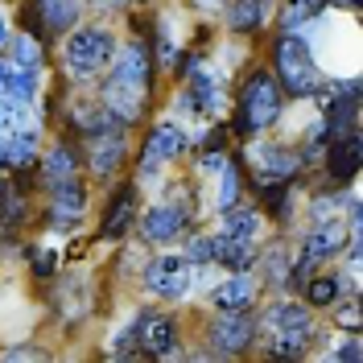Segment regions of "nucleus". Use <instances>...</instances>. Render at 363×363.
<instances>
[{
    "label": "nucleus",
    "instance_id": "9b49d317",
    "mask_svg": "<svg viewBox=\"0 0 363 363\" xmlns=\"http://www.w3.org/2000/svg\"><path fill=\"white\" fill-rule=\"evenodd\" d=\"M140 99H145V91L128 87V83H120V79H108V83H104V99H99V104H104V108L120 120V124H133L136 116L145 112V104H140Z\"/></svg>",
    "mask_w": 363,
    "mask_h": 363
},
{
    "label": "nucleus",
    "instance_id": "b1692460",
    "mask_svg": "<svg viewBox=\"0 0 363 363\" xmlns=\"http://www.w3.org/2000/svg\"><path fill=\"white\" fill-rule=\"evenodd\" d=\"M38 9H42L45 29H54V33L70 29L74 17H79V4H74V0H38Z\"/></svg>",
    "mask_w": 363,
    "mask_h": 363
},
{
    "label": "nucleus",
    "instance_id": "6e6552de",
    "mask_svg": "<svg viewBox=\"0 0 363 363\" xmlns=\"http://www.w3.org/2000/svg\"><path fill=\"white\" fill-rule=\"evenodd\" d=\"M108 79H120V83H128V87L145 91L149 87V79H153V58H149V45L145 42H128L120 50V58H116V67Z\"/></svg>",
    "mask_w": 363,
    "mask_h": 363
},
{
    "label": "nucleus",
    "instance_id": "dca6fc26",
    "mask_svg": "<svg viewBox=\"0 0 363 363\" xmlns=\"http://www.w3.org/2000/svg\"><path fill=\"white\" fill-rule=\"evenodd\" d=\"M83 211H87V190H83V182H58L54 186V223H74V219H83Z\"/></svg>",
    "mask_w": 363,
    "mask_h": 363
},
{
    "label": "nucleus",
    "instance_id": "7c9ffc66",
    "mask_svg": "<svg viewBox=\"0 0 363 363\" xmlns=\"http://www.w3.org/2000/svg\"><path fill=\"white\" fill-rule=\"evenodd\" d=\"M339 322L347 330H359V301H351L347 310H339Z\"/></svg>",
    "mask_w": 363,
    "mask_h": 363
},
{
    "label": "nucleus",
    "instance_id": "e433bc0d",
    "mask_svg": "<svg viewBox=\"0 0 363 363\" xmlns=\"http://www.w3.org/2000/svg\"><path fill=\"white\" fill-rule=\"evenodd\" d=\"M95 9H124V4H133V0H91Z\"/></svg>",
    "mask_w": 363,
    "mask_h": 363
},
{
    "label": "nucleus",
    "instance_id": "72a5a7b5",
    "mask_svg": "<svg viewBox=\"0 0 363 363\" xmlns=\"http://www.w3.org/2000/svg\"><path fill=\"white\" fill-rule=\"evenodd\" d=\"M33 272H42V277H50V272H54V256H50V252H42V256L33 260Z\"/></svg>",
    "mask_w": 363,
    "mask_h": 363
},
{
    "label": "nucleus",
    "instance_id": "6ab92c4d",
    "mask_svg": "<svg viewBox=\"0 0 363 363\" xmlns=\"http://www.w3.org/2000/svg\"><path fill=\"white\" fill-rule=\"evenodd\" d=\"M223 235L240 240V244H256L260 240V215L244 211V206H227L223 211Z\"/></svg>",
    "mask_w": 363,
    "mask_h": 363
},
{
    "label": "nucleus",
    "instance_id": "4468645a",
    "mask_svg": "<svg viewBox=\"0 0 363 363\" xmlns=\"http://www.w3.org/2000/svg\"><path fill=\"white\" fill-rule=\"evenodd\" d=\"M182 227H186V211H182L178 203H161L145 215V240H153V244L178 240Z\"/></svg>",
    "mask_w": 363,
    "mask_h": 363
},
{
    "label": "nucleus",
    "instance_id": "9d476101",
    "mask_svg": "<svg viewBox=\"0 0 363 363\" xmlns=\"http://www.w3.org/2000/svg\"><path fill=\"white\" fill-rule=\"evenodd\" d=\"M182 133L174 128V124H157L153 133L145 136V153H140V174L149 178V174H157L161 161H174L182 153Z\"/></svg>",
    "mask_w": 363,
    "mask_h": 363
},
{
    "label": "nucleus",
    "instance_id": "1a4fd4ad",
    "mask_svg": "<svg viewBox=\"0 0 363 363\" xmlns=\"http://www.w3.org/2000/svg\"><path fill=\"white\" fill-rule=\"evenodd\" d=\"M133 219H136V186H133V182H124V186L112 194L108 211H104L99 235H104V240H124V235H128V227H133Z\"/></svg>",
    "mask_w": 363,
    "mask_h": 363
},
{
    "label": "nucleus",
    "instance_id": "0eeeda50",
    "mask_svg": "<svg viewBox=\"0 0 363 363\" xmlns=\"http://www.w3.org/2000/svg\"><path fill=\"white\" fill-rule=\"evenodd\" d=\"M145 281H149V289L157 297L178 301V297L190 289V269H186L182 256H161V260H153V264L145 269Z\"/></svg>",
    "mask_w": 363,
    "mask_h": 363
},
{
    "label": "nucleus",
    "instance_id": "39448f33",
    "mask_svg": "<svg viewBox=\"0 0 363 363\" xmlns=\"http://www.w3.org/2000/svg\"><path fill=\"white\" fill-rule=\"evenodd\" d=\"M256 339V322L248 318V310H223L211 326V347L223 351V355H240L248 351Z\"/></svg>",
    "mask_w": 363,
    "mask_h": 363
},
{
    "label": "nucleus",
    "instance_id": "c85d7f7f",
    "mask_svg": "<svg viewBox=\"0 0 363 363\" xmlns=\"http://www.w3.org/2000/svg\"><path fill=\"white\" fill-rule=\"evenodd\" d=\"M17 62H21L25 70L42 62V45H38V38H29V33H25V38H17Z\"/></svg>",
    "mask_w": 363,
    "mask_h": 363
},
{
    "label": "nucleus",
    "instance_id": "4c0bfd02",
    "mask_svg": "<svg viewBox=\"0 0 363 363\" xmlns=\"http://www.w3.org/2000/svg\"><path fill=\"white\" fill-rule=\"evenodd\" d=\"M4 42H9V29H4V17H0V50H4Z\"/></svg>",
    "mask_w": 363,
    "mask_h": 363
},
{
    "label": "nucleus",
    "instance_id": "ddd939ff",
    "mask_svg": "<svg viewBox=\"0 0 363 363\" xmlns=\"http://www.w3.org/2000/svg\"><path fill=\"white\" fill-rule=\"evenodd\" d=\"M326 169L335 182H351L359 174V133H342L330 140V157H326Z\"/></svg>",
    "mask_w": 363,
    "mask_h": 363
},
{
    "label": "nucleus",
    "instance_id": "2f4dec72",
    "mask_svg": "<svg viewBox=\"0 0 363 363\" xmlns=\"http://www.w3.org/2000/svg\"><path fill=\"white\" fill-rule=\"evenodd\" d=\"M269 277L272 281H285V252H269Z\"/></svg>",
    "mask_w": 363,
    "mask_h": 363
},
{
    "label": "nucleus",
    "instance_id": "c756f323",
    "mask_svg": "<svg viewBox=\"0 0 363 363\" xmlns=\"http://www.w3.org/2000/svg\"><path fill=\"white\" fill-rule=\"evenodd\" d=\"M190 260H194V264L215 260V235H194V240H190Z\"/></svg>",
    "mask_w": 363,
    "mask_h": 363
},
{
    "label": "nucleus",
    "instance_id": "f704fd0d",
    "mask_svg": "<svg viewBox=\"0 0 363 363\" xmlns=\"http://www.w3.org/2000/svg\"><path fill=\"white\" fill-rule=\"evenodd\" d=\"M203 169H206V174H219V169H223V153H206Z\"/></svg>",
    "mask_w": 363,
    "mask_h": 363
},
{
    "label": "nucleus",
    "instance_id": "393cba45",
    "mask_svg": "<svg viewBox=\"0 0 363 363\" xmlns=\"http://www.w3.org/2000/svg\"><path fill=\"white\" fill-rule=\"evenodd\" d=\"M339 277H310V281H306V301H310V306H318V310H322V306H335V301H339Z\"/></svg>",
    "mask_w": 363,
    "mask_h": 363
},
{
    "label": "nucleus",
    "instance_id": "f03ea898",
    "mask_svg": "<svg viewBox=\"0 0 363 363\" xmlns=\"http://www.w3.org/2000/svg\"><path fill=\"white\" fill-rule=\"evenodd\" d=\"M281 83L269 70H256L244 91H240V133H256V128H269L272 120L281 116Z\"/></svg>",
    "mask_w": 363,
    "mask_h": 363
},
{
    "label": "nucleus",
    "instance_id": "2eb2a0df",
    "mask_svg": "<svg viewBox=\"0 0 363 363\" xmlns=\"http://www.w3.org/2000/svg\"><path fill=\"white\" fill-rule=\"evenodd\" d=\"M347 244V231L339 227V219H322V223L306 235V260H326V256H339Z\"/></svg>",
    "mask_w": 363,
    "mask_h": 363
},
{
    "label": "nucleus",
    "instance_id": "c9c22d12",
    "mask_svg": "<svg viewBox=\"0 0 363 363\" xmlns=\"http://www.w3.org/2000/svg\"><path fill=\"white\" fill-rule=\"evenodd\" d=\"M339 359H347V363H359V342H347L339 351Z\"/></svg>",
    "mask_w": 363,
    "mask_h": 363
},
{
    "label": "nucleus",
    "instance_id": "20e7f679",
    "mask_svg": "<svg viewBox=\"0 0 363 363\" xmlns=\"http://www.w3.org/2000/svg\"><path fill=\"white\" fill-rule=\"evenodd\" d=\"M133 339L136 347L145 351V355H157V359H169L174 351H178V326H174V318L165 314H140L133 326Z\"/></svg>",
    "mask_w": 363,
    "mask_h": 363
},
{
    "label": "nucleus",
    "instance_id": "4be33fe9",
    "mask_svg": "<svg viewBox=\"0 0 363 363\" xmlns=\"http://www.w3.org/2000/svg\"><path fill=\"white\" fill-rule=\"evenodd\" d=\"M306 347H310V326H281L272 335V355L297 359V355H306Z\"/></svg>",
    "mask_w": 363,
    "mask_h": 363
},
{
    "label": "nucleus",
    "instance_id": "cd10ccee",
    "mask_svg": "<svg viewBox=\"0 0 363 363\" xmlns=\"http://www.w3.org/2000/svg\"><path fill=\"white\" fill-rule=\"evenodd\" d=\"M235 199H240V165H227L223 169V186H219V211L235 206Z\"/></svg>",
    "mask_w": 363,
    "mask_h": 363
},
{
    "label": "nucleus",
    "instance_id": "f3484780",
    "mask_svg": "<svg viewBox=\"0 0 363 363\" xmlns=\"http://www.w3.org/2000/svg\"><path fill=\"white\" fill-rule=\"evenodd\" d=\"M252 301H256V281L244 277V272H235L231 281H223L215 289V306L219 310H252Z\"/></svg>",
    "mask_w": 363,
    "mask_h": 363
},
{
    "label": "nucleus",
    "instance_id": "f257e3e1",
    "mask_svg": "<svg viewBox=\"0 0 363 363\" xmlns=\"http://www.w3.org/2000/svg\"><path fill=\"white\" fill-rule=\"evenodd\" d=\"M272 62H277V83L289 91V95H310V91H314L318 67H314V54H310L306 38H297V33L277 38Z\"/></svg>",
    "mask_w": 363,
    "mask_h": 363
},
{
    "label": "nucleus",
    "instance_id": "bb28decb",
    "mask_svg": "<svg viewBox=\"0 0 363 363\" xmlns=\"http://www.w3.org/2000/svg\"><path fill=\"white\" fill-rule=\"evenodd\" d=\"M326 4H330V0H289V9H285V17H281V21H285V29H294V25L310 21L314 13H322Z\"/></svg>",
    "mask_w": 363,
    "mask_h": 363
},
{
    "label": "nucleus",
    "instance_id": "412c9836",
    "mask_svg": "<svg viewBox=\"0 0 363 363\" xmlns=\"http://www.w3.org/2000/svg\"><path fill=\"white\" fill-rule=\"evenodd\" d=\"M215 260L219 264H227V269L244 272L256 260V252H252V244H240V240H231V235H219L215 240Z\"/></svg>",
    "mask_w": 363,
    "mask_h": 363
},
{
    "label": "nucleus",
    "instance_id": "7ed1b4c3",
    "mask_svg": "<svg viewBox=\"0 0 363 363\" xmlns=\"http://www.w3.org/2000/svg\"><path fill=\"white\" fill-rule=\"evenodd\" d=\"M112 33L108 29H95V25H87V29H74L67 38V67L70 74H79V79H91L95 70L108 67V58H112Z\"/></svg>",
    "mask_w": 363,
    "mask_h": 363
},
{
    "label": "nucleus",
    "instance_id": "473e14b6",
    "mask_svg": "<svg viewBox=\"0 0 363 363\" xmlns=\"http://www.w3.org/2000/svg\"><path fill=\"white\" fill-rule=\"evenodd\" d=\"M9 359H45L42 347H17V351H9Z\"/></svg>",
    "mask_w": 363,
    "mask_h": 363
},
{
    "label": "nucleus",
    "instance_id": "f8f14e48",
    "mask_svg": "<svg viewBox=\"0 0 363 363\" xmlns=\"http://www.w3.org/2000/svg\"><path fill=\"white\" fill-rule=\"evenodd\" d=\"M297 169H301V157H297L294 149H281V145H272L269 153H260L256 182H260V186H285V182L294 178Z\"/></svg>",
    "mask_w": 363,
    "mask_h": 363
},
{
    "label": "nucleus",
    "instance_id": "a878e982",
    "mask_svg": "<svg viewBox=\"0 0 363 363\" xmlns=\"http://www.w3.org/2000/svg\"><path fill=\"white\" fill-rule=\"evenodd\" d=\"M269 322L281 330V326H310V310L301 301H289V306H277L269 314Z\"/></svg>",
    "mask_w": 363,
    "mask_h": 363
},
{
    "label": "nucleus",
    "instance_id": "423d86ee",
    "mask_svg": "<svg viewBox=\"0 0 363 363\" xmlns=\"http://www.w3.org/2000/svg\"><path fill=\"white\" fill-rule=\"evenodd\" d=\"M87 161H91V169H95L99 178H104V174H116L120 161H124V124L87 133Z\"/></svg>",
    "mask_w": 363,
    "mask_h": 363
},
{
    "label": "nucleus",
    "instance_id": "aec40b11",
    "mask_svg": "<svg viewBox=\"0 0 363 363\" xmlns=\"http://www.w3.org/2000/svg\"><path fill=\"white\" fill-rule=\"evenodd\" d=\"M4 161H9L13 169H33V161H38V133L21 128V133H13V136H9Z\"/></svg>",
    "mask_w": 363,
    "mask_h": 363
},
{
    "label": "nucleus",
    "instance_id": "5701e85b",
    "mask_svg": "<svg viewBox=\"0 0 363 363\" xmlns=\"http://www.w3.org/2000/svg\"><path fill=\"white\" fill-rule=\"evenodd\" d=\"M260 17H264V4H260V0H231V9H227V25H231L235 33L260 29Z\"/></svg>",
    "mask_w": 363,
    "mask_h": 363
},
{
    "label": "nucleus",
    "instance_id": "a211bd4d",
    "mask_svg": "<svg viewBox=\"0 0 363 363\" xmlns=\"http://www.w3.org/2000/svg\"><path fill=\"white\" fill-rule=\"evenodd\" d=\"M74 169H79V157H74V149H70V140H62L58 149H50L42 161V182L54 190L58 182H70L74 178Z\"/></svg>",
    "mask_w": 363,
    "mask_h": 363
},
{
    "label": "nucleus",
    "instance_id": "58836bf2",
    "mask_svg": "<svg viewBox=\"0 0 363 363\" xmlns=\"http://www.w3.org/2000/svg\"><path fill=\"white\" fill-rule=\"evenodd\" d=\"M4 83H9V70L0 67V87H4Z\"/></svg>",
    "mask_w": 363,
    "mask_h": 363
}]
</instances>
